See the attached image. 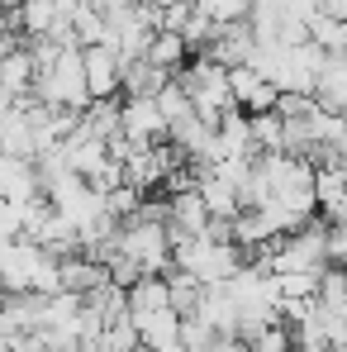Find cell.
Returning <instances> with one entry per match:
<instances>
[{"label": "cell", "instance_id": "obj_13", "mask_svg": "<svg viewBox=\"0 0 347 352\" xmlns=\"http://www.w3.org/2000/svg\"><path fill=\"white\" fill-rule=\"evenodd\" d=\"M100 352H143V343H138V329H133V319L128 314H119V319H110L105 329H100Z\"/></svg>", "mask_w": 347, "mask_h": 352}, {"label": "cell", "instance_id": "obj_17", "mask_svg": "<svg viewBox=\"0 0 347 352\" xmlns=\"http://www.w3.org/2000/svg\"><path fill=\"white\" fill-rule=\"evenodd\" d=\"M19 10V0H0V14H14Z\"/></svg>", "mask_w": 347, "mask_h": 352}, {"label": "cell", "instance_id": "obj_18", "mask_svg": "<svg viewBox=\"0 0 347 352\" xmlns=\"http://www.w3.org/2000/svg\"><path fill=\"white\" fill-rule=\"evenodd\" d=\"M0 309H5V286H0Z\"/></svg>", "mask_w": 347, "mask_h": 352}, {"label": "cell", "instance_id": "obj_15", "mask_svg": "<svg viewBox=\"0 0 347 352\" xmlns=\"http://www.w3.org/2000/svg\"><path fill=\"white\" fill-rule=\"evenodd\" d=\"M214 338H219V333H214L205 319H195V314H190V319H181V348H186V352H205Z\"/></svg>", "mask_w": 347, "mask_h": 352}, {"label": "cell", "instance_id": "obj_9", "mask_svg": "<svg viewBox=\"0 0 347 352\" xmlns=\"http://www.w3.org/2000/svg\"><path fill=\"white\" fill-rule=\"evenodd\" d=\"M167 81H172L167 72L148 67L143 58H138V62H119V91H124V96H157Z\"/></svg>", "mask_w": 347, "mask_h": 352}, {"label": "cell", "instance_id": "obj_5", "mask_svg": "<svg viewBox=\"0 0 347 352\" xmlns=\"http://www.w3.org/2000/svg\"><path fill=\"white\" fill-rule=\"evenodd\" d=\"M58 281L67 295H91L96 286L110 281L105 262H96L91 252H71V257H58Z\"/></svg>", "mask_w": 347, "mask_h": 352}, {"label": "cell", "instance_id": "obj_11", "mask_svg": "<svg viewBox=\"0 0 347 352\" xmlns=\"http://www.w3.org/2000/svg\"><path fill=\"white\" fill-rule=\"evenodd\" d=\"M167 295H172V309L181 314V319H190L195 309H200V300H205V286L190 276V272H167Z\"/></svg>", "mask_w": 347, "mask_h": 352}, {"label": "cell", "instance_id": "obj_1", "mask_svg": "<svg viewBox=\"0 0 347 352\" xmlns=\"http://www.w3.org/2000/svg\"><path fill=\"white\" fill-rule=\"evenodd\" d=\"M172 267L190 272L200 286H224L243 267V252L233 243H210V238H176L172 243Z\"/></svg>", "mask_w": 347, "mask_h": 352}, {"label": "cell", "instance_id": "obj_7", "mask_svg": "<svg viewBox=\"0 0 347 352\" xmlns=\"http://www.w3.org/2000/svg\"><path fill=\"white\" fill-rule=\"evenodd\" d=\"M133 329H138V343L143 352H167L181 343V314L176 309H157V314H128Z\"/></svg>", "mask_w": 347, "mask_h": 352}, {"label": "cell", "instance_id": "obj_19", "mask_svg": "<svg viewBox=\"0 0 347 352\" xmlns=\"http://www.w3.org/2000/svg\"><path fill=\"white\" fill-rule=\"evenodd\" d=\"M167 352H186V348H181V343H176V348H167Z\"/></svg>", "mask_w": 347, "mask_h": 352}, {"label": "cell", "instance_id": "obj_3", "mask_svg": "<svg viewBox=\"0 0 347 352\" xmlns=\"http://www.w3.org/2000/svg\"><path fill=\"white\" fill-rule=\"evenodd\" d=\"M229 91H233V105H238L243 115H267V110H276V100H281V91H276L257 67H247V62L229 67Z\"/></svg>", "mask_w": 347, "mask_h": 352}, {"label": "cell", "instance_id": "obj_14", "mask_svg": "<svg viewBox=\"0 0 347 352\" xmlns=\"http://www.w3.org/2000/svg\"><path fill=\"white\" fill-rule=\"evenodd\" d=\"M243 352H295V338H290V324H267L262 333H252L247 343H243Z\"/></svg>", "mask_w": 347, "mask_h": 352}, {"label": "cell", "instance_id": "obj_16", "mask_svg": "<svg viewBox=\"0 0 347 352\" xmlns=\"http://www.w3.org/2000/svg\"><path fill=\"white\" fill-rule=\"evenodd\" d=\"M24 229V205H10V200H0V243H14Z\"/></svg>", "mask_w": 347, "mask_h": 352}, {"label": "cell", "instance_id": "obj_4", "mask_svg": "<svg viewBox=\"0 0 347 352\" xmlns=\"http://www.w3.org/2000/svg\"><path fill=\"white\" fill-rule=\"evenodd\" d=\"M86 62V86H91V100H115L119 91V53L110 43H96V48H81Z\"/></svg>", "mask_w": 347, "mask_h": 352}, {"label": "cell", "instance_id": "obj_6", "mask_svg": "<svg viewBox=\"0 0 347 352\" xmlns=\"http://www.w3.org/2000/svg\"><path fill=\"white\" fill-rule=\"evenodd\" d=\"M0 200H10V205L38 200V167L29 157H5L0 153Z\"/></svg>", "mask_w": 347, "mask_h": 352}, {"label": "cell", "instance_id": "obj_8", "mask_svg": "<svg viewBox=\"0 0 347 352\" xmlns=\"http://www.w3.org/2000/svg\"><path fill=\"white\" fill-rule=\"evenodd\" d=\"M186 58H190V48H186V38L172 34V29H157L153 43H148V53H143L148 67H157V72H167V76H176V72L186 67Z\"/></svg>", "mask_w": 347, "mask_h": 352}, {"label": "cell", "instance_id": "obj_10", "mask_svg": "<svg viewBox=\"0 0 347 352\" xmlns=\"http://www.w3.org/2000/svg\"><path fill=\"white\" fill-rule=\"evenodd\" d=\"M157 309H172L167 276H138L128 286V314H157Z\"/></svg>", "mask_w": 347, "mask_h": 352}, {"label": "cell", "instance_id": "obj_2", "mask_svg": "<svg viewBox=\"0 0 347 352\" xmlns=\"http://www.w3.org/2000/svg\"><path fill=\"white\" fill-rule=\"evenodd\" d=\"M119 133L133 143V148H153L167 138V119L157 110L153 96H124L119 100Z\"/></svg>", "mask_w": 347, "mask_h": 352}, {"label": "cell", "instance_id": "obj_12", "mask_svg": "<svg viewBox=\"0 0 347 352\" xmlns=\"http://www.w3.org/2000/svg\"><path fill=\"white\" fill-rule=\"evenodd\" d=\"M247 124H252V148L257 153H286V119L276 115V110L247 115Z\"/></svg>", "mask_w": 347, "mask_h": 352}]
</instances>
